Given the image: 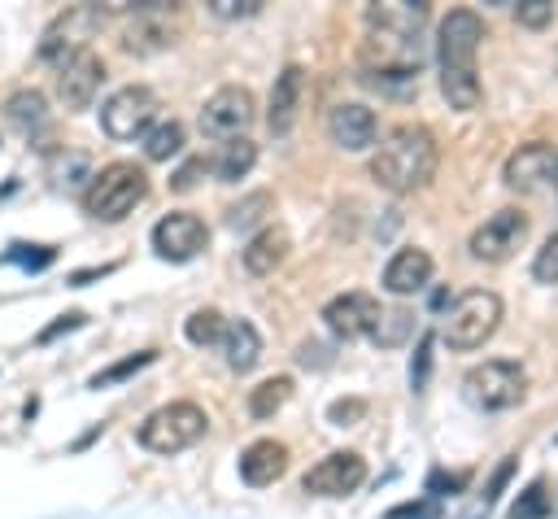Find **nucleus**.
Returning a JSON list of instances; mask_svg holds the SVG:
<instances>
[{
    "mask_svg": "<svg viewBox=\"0 0 558 519\" xmlns=\"http://www.w3.org/2000/svg\"><path fill=\"white\" fill-rule=\"evenodd\" d=\"M436 166H440L436 135H432L427 126H418V122L392 126V131L379 140V148L371 153V179H375L379 188L397 192V196L427 188L432 174H436Z\"/></svg>",
    "mask_w": 558,
    "mask_h": 519,
    "instance_id": "nucleus-1",
    "label": "nucleus"
},
{
    "mask_svg": "<svg viewBox=\"0 0 558 519\" xmlns=\"http://www.w3.org/2000/svg\"><path fill=\"white\" fill-rule=\"evenodd\" d=\"M148 196V174L135 161H109L105 170L92 174L83 188V209L96 222H122L140 201Z\"/></svg>",
    "mask_w": 558,
    "mask_h": 519,
    "instance_id": "nucleus-2",
    "label": "nucleus"
},
{
    "mask_svg": "<svg viewBox=\"0 0 558 519\" xmlns=\"http://www.w3.org/2000/svg\"><path fill=\"white\" fill-rule=\"evenodd\" d=\"M497 323H501V297L488 292V288H471V292H462V297L449 301L445 323H440V336H445L449 349L471 353V349H480L497 331Z\"/></svg>",
    "mask_w": 558,
    "mask_h": 519,
    "instance_id": "nucleus-3",
    "label": "nucleus"
},
{
    "mask_svg": "<svg viewBox=\"0 0 558 519\" xmlns=\"http://www.w3.org/2000/svg\"><path fill=\"white\" fill-rule=\"evenodd\" d=\"M523 393H527V375H523V366L510 362V358H488V362H480V366H471V371L462 375V397H466L475 410H488V414L519 406Z\"/></svg>",
    "mask_w": 558,
    "mask_h": 519,
    "instance_id": "nucleus-4",
    "label": "nucleus"
},
{
    "mask_svg": "<svg viewBox=\"0 0 558 519\" xmlns=\"http://www.w3.org/2000/svg\"><path fill=\"white\" fill-rule=\"evenodd\" d=\"M205 427H209V414L196 401H170L140 423V445L153 454H179V449H192L205 436Z\"/></svg>",
    "mask_w": 558,
    "mask_h": 519,
    "instance_id": "nucleus-5",
    "label": "nucleus"
},
{
    "mask_svg": "<svg viewBox=\"0 0 558 519\" xmlns=\"http://www.w3.org/2000/svg\"><path fill=\"white\" fill-rule=\"evenodd\" d=\"M105 22V13L96 4H74L65 13H57L44 35H39V61H48L52 70H61L70 57H78L87 48V39L96 35V26Z\"/></svg>",
    "mask_w": 558,
    "mask_h": 519,
    "instance_id": "nucleus-6",
    "label": "nucleus"
},
{
    "mask_svg": "<svg viewBox=\"0 0 558 519\" xmlns=\"http://www.w3.org/2000/svg\"><path fill=\"white\" fill-rule=\"evenodd\" d=\"M153 122H157V92L144 83H126L100 105V131L109 140H135Z\"/></svg>",
    "mask_w": 558,
    "mask_h": 519,
    "instance_id": "nucleus-7",
    "label": "nucleus"
},
{
    "mask_svg": "<svg viewBox=\"0 0 558 519\" xmlns=\"http://www.w3.org/2000/svg\"><path fill=\"white\" fill-rule=\"evenodd\" d=\"M527 214L523 209H497V214H488L475 231H471V257L475 262H506L523 240H527Z\"/></svg>",
    "mask_w": 558,
    "mask_h": 519,
    "instance_id": "nucleus-8",
    "label": "nucleus"
},
{
    "mask_svg": "<svg viewBox=\"0 0 558 519\" xmlns=\"http://www.w3.org/2000/svg\"><path fill=\"white\" fill-rule=\"evenodd\" d=\"M480 39H484V22H480L471 9H449V17H445L440 31H436L440 70H445V65H453V70H475Z\"/></svg>",
    "mask_w": 558,
    "mask_h": 519,
    "instance_id": "nucleus-9",
    "label": "nucleus"
},
{
    "mask_svg": "<svg viewBox=\"0 0 558 519\" xmlns=\"http://www.w3.org/2000/svg\"><path fill=\"white\" fill-rule=\"evenodd\" d=\"M253 122V92L248 87H218L205 105H201V131L214 140H235L244 135Z\"/></svg>",
    "mask_w": 558,
    "mask_h": 519,
    "instance_id": "nucleus-10",
    "label": "nucleus"
},
{
    "mask_svg": "<svg viewBox=\"0 0 558 519\" xmlns=\"http://www.w3.org/2000/svg\"><path fill=\"white\" fill-rule=\"evenodd\" d=\"M362 480H366V462H362V454H353V449H336V454L318 458V462L305 471L301 488L314 493V497H344V493H353Z\"/></svg>",
    "mask_w": 558,
    "mask_h": 519,
    "instance_id": "nucleus-11",
    "label": "nucleus"
},
{
    "mask_svg": "<svg viewBox=\"0 0 558 519\" xmlns=\"http://www.w3.org/2000/svg\"><path fill=\"white\" fill-rule=\"evenodd\" d=\"M205 244H209V231H205V222H201L196 214H187V209H174V214H166V218L153 227V253L166 257V262H192Z\"/></svg>",
    "mask_w": 558,
    "mask_h": 519,
    "instance_id": "nucleus-12",
    "label": "nucleus"
},
{
    "mask_svg": "<svg viewBox=\"0 0 558 519\" xmlns=\"http://www.w3.org/2000/svg\"><path fill=\"white\" fill-rule=\"evenodd\" d=\"M423 22H427L423 0H392V4H371L366 9V26L379 44H414Z\"/></svg>",
    "mask_w": 558,
    "mask_h": 519,
    "instance_id": "nucleus-13",
    "label": "nucleus"
},
{
    "mask_svg": "<svg viewBox=\"0 0 558 519\" xmlns=\"http://www.w3.org/2000/svg\"><path fill=\"white\" fill-rule=\"evenodd\" d=\"M100 83H105V61L96 52H87V48L57 70V96H61L65 109H87L96 100Z\"/></svg>",
    "mask_w": 558,
    "mask_h": 519,
    "instance_id": "nucleus-14",
    "label": "nucleus"
},
{
    "mask_svg": "<svg viewBox=\"0 0 558 519\" xmlns=\"http://www.w3.org/2000/svg\"><path fill=\"white\" fill-rule=\"evenodd\" d=\"M323 323L344 336V340H357V336H371L375 323H379V301L371 292H340L323 305Z\"/></svg>",
    "mask_w": 558,
    "mask_h": 519,
    "instance_id": "nucleus-15",
    "label": "nucleus"
},
{
    "mask_svg": "<svg viewBox=\"0 0 558 519\" xmlns=\"http://www.w3.org/2000/svg\"><path fill=\"white\" fill-rule=\"evenodd\" d=\"M375 131H379L375 113H371L366 105H357V100L336 105V109L327 113V135H331V144L344 148V153H366V148L375 144Z\"/></svg>",
    "mask_w": 558,
    "mask_h": 519,
    "instance_id": "nucleus-16",
    "label": "nucleus"
},
{
    "mask_svg": "<svg viewBox=\"0 0 558 519\" xmlns=\"http://www.w3.org/2000/svg\"><path fill=\"white\" fill-rule=\"evenodd\" d=\"M427 279H432V253L427 249H414V244L397 249L388 257V266H384V288L392 297H414V292L427 288Z\"/></svg>",
    "mask_w": 558,
    "mask_h": 519,
    "instance_id": "nucleus-17",
    "label": "nucleus"
},
{
    "mask_svg": "<svg viewBox=\"0 0 558 519\" xmlns=\"http://www.w3.org/2000/svg\"><path fill=\"white\" fill-rule=\"evenodd\" d=\"M549 170H554V144H545V140L519 144V148L506 157V183H510L514 192L541 188V183L549 179Z\"/></svg>",
    "mask_w": 558,
    "mask_h": 519,
    "instance_id": "nucleus-18",
    "label": "nucleus"
},
{
    "mask_svg": "<svg viewBox=\"0 0 558 519\" xmlns=\"http://www.w3.org/2000/svg\"><path fill=\"white\" fill-rule=\"evenodd\" d=\"M166 44H174V39H170V22H166V4H161V0L135 4V22L126 26L122 48H126V52H157V48H166Z\"/></svg>",
    "mask_w": 558,
    "mask_h": 519,
    "instance_id": "nucleus-19",
    "label": "nucleus"
},
{
    "mask_svg": "<svg viewBox=\"0 0 558 519\" xmlns=\"http://www.w3.org/2000/svg\"><path fill=\"white\" fill-rule=\"evenodd\" d=\"M301 87H305L301 65H288V70L275 79V87H270V109H266V122H270L275 135H288V131H292L296 109H301Z\"/></svg>",
    "mask_w": 558,
    "mask_h": 519,
    "instance_id": "nucleus-20",
    "label": "nucleus"
},
{
    "mask_svg": "<svg viewBox=\"0 0 558 519\" xmlns=\"http://www.w3.org/2000/svg\"><path fill=\"white\" fill-rule=\"evenodd\" d=\"M218 349H222V362L244 375V371H253L257 358H262V336H257V327H253L248 318H227V327H222V336H218Z\"/></svg>",
    "mask_w": 558,
    "mask_h": 519,
    "instance_id": "nucleus-21",
    "label": "nucleus"
},
{
    "mask_svg": "<svg viewBox=\"0 0 558 519\" xmlns=\"http://www.w3.org/2000/svg\"><path fill=\"white\" fill-rule=\"evenodd\" d=\"M283 471H288V449H283L279 440H253V445L240 454V475H244V484H253V488L275 484Z\"/></svg>",
    "mask_w": 558,
    "mask_h": 519,
    "instance_id": "nucleus-22",
    "label": "nucleus"
},
{
    "mask_svg": "<svg viewBox=\"0 0 558 519\" xmlns=\"http://www.w3.org/2000/svg\"><path fill=\"white\" fill-rule=\"evenodd\" d=\"M283 257H288V231H283V227H262V231L244 244V270H248V275H270Z\"/></svg>",
    "mask_w": 558,
    "mask_h": 519,
    "instance_id": "nucleus-23",
    "label": "nucleus"
},
{
    "mask_svg": "<svg viewBox=\"0 0 558 519\" xmlns=\"http://www.w3.org/2000/svg\"><path fill=\"white\" fill-rule=\"evenodd\" d=\"M257 161V144L248 135H235V140H222L218 157L209 161V170L218 174V183H240Z\"/></svg>",
    "mask_w": 558,
    "mask_h": 519,
    "instance_id": "nucleus-24",
    "label": "nucleus"
},
{
    "mask_svg": "<svg viewBox=\"0 0 558 519\" xmlns=\"http://www.w3.org/2000/svg\"><path fill=\"white\" fill-rule=\"evenodd\" d=\"M4 122H9L13 131H22V135L39 131V126L48 122V100H44V92H35V87L13 92V96L4 100Z\"/></svg>",
    "mask_w": 558,
    "mask_h": 519,
    "instance_id": "nucleus-25",
    "label": "nucleus"
},
{
    "mask_svg": "<svg viewBox=\"0 0 558 519\" xmlns=\"http://www.w3.org/2000/svg\"><path fill=\"white\" fill-rule=\"evenodd\" d=\"M440 92H445L449 109H458V113H471V109H480V100H484V87H480L475 70H453V65H445V70H440Z\"/></svg>",
    "mask_w": 558,
    "mask_h": 519,
    "instance_id": "nucleus-26",
    "label": "nucleus"
},
{
    "mask_svg": "<svg viewBox=\"0 0 558 519\" xmlns=\"http://www.w3.org/2000/svg\"><path fill=\"white\" fill-rule=\"evenodd\" d=\"M140 148L148 161H170L179 148H183V126L170 118V122H153L144 135H140Z\"/></svg>",
    "mask_w": 558,
    "mask_h": 519,
    "instance_id": "nucleus-27",
    "label": "nucleus"
},
{
    "mask_svg": "<svg viewBox=\"0 0 558 519\" xmlns=\"http://www.w3.org/2000/svg\"><path fill=\"white\" fill-rule=\"evenodd\" d=\"M288 397H292V379L288 375H275V379H262L248 393V410H253V419H270Z\"/></svg>",
    "mask_w": 558,
    "mask_h": 519,
    "instance_id": "nucleus-28",
    "label": "nucleus"
},
{
    "mask_svg": "<svg viewBox=\"0 0 558 519\" xmlns=\"http://www.w3.org/2000/svg\"><path fill=\"white\" fill-rule=\"evenodd\" d=\"M222 327H227V318H222L218 310H192L187 323H183V336H187L192 345H218Z\"/></svg>",
    "mask_w": 558,
    "mask_h": 519,
    "instance_id": "nucleus-29",
    "label": "nucleus"
},
{
    "mask_svg": "<svg viewBox=\"0 0 558 519\" xmlns=\"http://www.w3.org/2000/svg\"><path fill=\"white\" fill-rule=\"evenodd\" d=\"M410 331H414V318H410L405 310H379V323H375L371 340L384 345V349H392V345H401Z\"/></svg>",
    "mask_w": 558,
    "mask_h": 519,
    "instance_id": "nucleus-30",
    "label": "nucleus"
},
{
    "mask_svg": "<svg viewBox=\"0 0 558 519\" xmlns=\"http://www.w3.org/2000/svg\"><path fill=\"white\" fill-rule=\"evenodd\" d=\"M545 515H549V488H545V480H532V484L514 497L510 519H545Z\"/></svg>",
    "mask_w": 558,
    "mask_h": 519,
    "instance_id": "nucleus-31",
    "label": "nucleus"
},
{
    "mask_svg": "<svg viewBox=\"0 0 558 519\" xmlns=\"http://www.w3.org/2000/svg\"><path fill=\"white\" fill-rule=\"evenodd\" d=\"M157 353L153 349H144V353H131V358H122V362H113L109 371H100V375H92V388H109V384H118V379H126L131 371H140V366H148Z\"/></svg>",
    "mask_w": 558,
    "mask_h": 519,
    "instance_id": "nucleus-32",
    "label": "nucleus"
},
{
    "mask_svg": "<svg viewBox=\"0 0 558 519\" xmlns=\"http://www.w3.org/2000/svg\"><path fill=\"white\" fill-rule=\"evenodd\" d=\"M532 275H536L541 283H558V231L536 249V257H532Z\"/></svg>",
    "mask_w": 558,
    "mask_h": 519,
    "instance_id": "nucleus-33",
    "label": "nucleus"
},
{
    "mask_svg": "<svg viewBox=\"0 0 558 519\" xmlns=\"http://www.w3.org/2000/svg\"><path fill=\"white\" fill-rule=\"evenodd\" d=\"M9 262L26 266V270H44L52 262V249H44V244H13L9 249Z\"/></svg>",
    "mask_w": 558,
    "mask_h": 519,
    "instance_id": "nucleus-34",
    "label": "nucleus"
},
{
    "mask_svg": "<svg viewBox=\"0 0 558 519\" xmlns=\"http://www.w3.org/2000/svg\"><path fill=\"white\" fill-rule=\"evenodd\" d=\"M266 205H270V196H266V192H253L244 205H231L227 222H231V227H248V222L257 218V209H266Z\"/></svg>",
    "mask_w": 558,
    "mask_h": 519,
    "instance_id": "nucleus-35",
    "label": "nucleus"
},
{
    "mask_svg": "<svg viewBox=\"0 0 558 519\" xmlns=\"http://www.w3.org/2000/svg\"><path fill=\"white\" fill-rule=\"evenodd\" d=\"M466 480H471L466 471H432V475H427V493H432V497H445V493H458Z\"/></svg>",
    "mask_w": 558,
    "mask_h": 519,
    "instance_id": "nucleus-36",
    "label": "nucleus"
},
{
    "mask_svg": "<svg viewBox=\"0 0 558 519\" xmlns=\"http://www.w3.org/2000/svg\"><path fill=\"white\" fill-rule=\"evenodd\" d=\"M262 9V0H209L214 17H253Z\"/></svg>",
    "mask_w": 558,
    "mask_h": 519,
    "instance_id": "nucleus-37",
    "label": "nucleus"
},
{
    "mask_svg": "<svg viewBox=\"0 0 558 519\" xmlns=\"http://www.w3.org/2000/svg\"><path fill=\"white\" fill-rule=\"evenodd\" d=\"M549 17H554V4H549V0H523V4H519V22L532 26V31L545 26Z\"/></svg>",
    "mask_w": 558,
    "mask_h": 519,
    "instance_id": "nucleus-38",
    "label": "nucleus"
},
{
    "mask_svg": "<svg viewBox=\"0 0 558 519\" xmlns=\"http://www.w3.org/2000/svg\"><path fill=\"white\" fill-rule=\"evenodd\" d=\"M384 519H440V510H436V502L427 497V502H405V506H392Z\"/></svg>",
    "mask_w": 558,
    "mask_h": 519,
    "instance_id": "nucleus-39",
    "label": "nucleus"
},
{
    "mask_svg": "<svg viewBox=\"0 0 558 519\" xmlns=\"http://www.w3.org/2000/svg\"><path fill=\"white\" fill-rule=\"evenodd\" d=\"M196 174H205V157H192L183 170H174L170 188H174V192H187V188H196Z\"/></svg>",
    "mask_w": 558,
    "mask_h": 519,
    "instance_id": "nucleus-40",
    "label": "nucleus"
},
{
    "mask_svg": "<svg viewBox=\"0 0 558 519\" xmlns=\"http://www.w3.org/2000/svg\"><path fill=\"white\" fill-rule=\"evenodd\" d=\"M427 349H432V336L418 340V358H414V366H410V384H414V388H423V379H427V366H432V353H427Z\"/></svg>",
    "mask_w": 558,
    "mask_h": 519,
    "instance_id": "nucleus-41",
    "label": "nucleus"
},
{
    "mask_svg": "<svg viewBox=\"0 0 558 519\" xmlns=\"http://www.w3.org/2000/svg\"><path fill=\"white\" fill-rule=\"evenodd\" d=\"M362 410H366V406H362V401H336V406H331V410H327V419H331V423H336V427H349V419H357V414H362Z\"/></svg>",
    "mask_w": 558,
    "mask_h": 519,
    "instance_id": "nucleus-42",
    "label": "nucleus"
},
{
    "mask_svg": "<svg viewBox=\"0 0 558 519\" xmlns=\"http://www.w3.org/2000/svg\"><path fill=\"white\" fill-rule=\"evenodd\" d=\"M510 471H514V458H506V462L493 471V480H488V488H484V506H493V502H497V493H501V484L510 480Z\"/></svg>",
    "mask_w": 558,
    "mask_h": 519,
    "instance_id": "nucleus-43",
    "label": "nucleus"
},
{
    "mask_svg": "<svg viewBox=\"0 0 558 519\" xmlns=\"http://www.w3.org/2000/svg\"><path fill=\"white\" fill-rule=\"evenodd\" d=\"M83 323V314H61V323H52L48 331H39V340H52V336H61V331H70V327H78Z\"/></svg>",
    "mask_w": 558,
    "mask_h": 519,
    "instance_id": "nucleus-44",
    "label": "nucleus"
},
{
    "mask_svg": "<svg viewBox=\"0 0 558 519\" xmlns=\"http://www.w3.org/2000/svg\"><path fill=\"white\" fill-rule=\"evenodd\" d=\"M549 183H554V192H558V153H554V170H549Z\"/></svg>",
    "mask_w": 558,
    "mask_h": 519,
    "instance_id": "nucleus-45",
    "label": "nucleus"
},
{
    "mask_svg": "<svg viewBox=\"0 0 558 519\" xmlns=\"http://www.w3.org/2000/svg\"><path fill=\"white\" fill-rule=\"evenodd\" d=\"M549 510H558V497H554V502H549Z\"/></svg>",
    "mask_w": 558,
    "mask_h": 519,
    "instance_id": "nucleus-46",
    "label": "nucleus"
}]
</instances>
